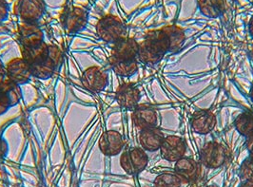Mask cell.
Instances as JSON below:
<instances>
[{
	"mask_svg": "<svg viewBox=\"0 0 253 187\" xmlns=\"http://www.w3.org/2000/svg\"><path fill=\"white\" fill-rule=\"evenodd\" d=\"M167 51H169V43L164 29H161L147 34L139 45L137 56L141 62L155 64L163 58Z\"/></svg>",
	"mask_w": 253,
	"mask_h": 187,
	"instance_id": "cell-1",
	"label": "cell"
},
{
	"mask_svg": "<svg viewBox=\"0 0 253 187\" xmlns=\"http://www.w3.org/2000/svg\"><path fill=\"white\" fill-rule=\"evenodd\" d=\"M97 36L103 41L108 43H115L124 38L126 29L120 19L114 15H107L100 19L96 27Z\"/></svg>",
	"mask_w": 253,
	"mask_h": 187,
	"instance_id": "cell-2",
	"label": "cell"
},
{
	"mask_svg": "<svg viewBox=\"0 0 253 187\" xmlns=\"http://www.w3.org/2000/svg\"><path fill=\"white\" fill-rule=\"evenodd\" d=\"M60 60V51L51 46V50L49 53L44 56L42 59L38 60V62L30 65L31 73L35 77L38 79H48L53 75L58 62Z\"/></svg>",
	"mask_w": 253,
	"mask_h": 187,
	"instance_id": "cell-3",
	"label": "cell"
},
{
	"mask_svg": "<svg viewBox=\"0 0 253 187\" xmlns=\"http://www.w3.org/2000/svg\"><path fill=\"white\" fill-rule=\"evenodd\" d=\"M148 156L145 151L138 148L125 151L121 158L120 164L127 174L137 175L142 172L148 164Z\"/></svg>",
	"mask_w": 253,
	"mask_h": 187,
	"instance_id": "cell-4",
	"label": "cell"
},
{
	"mask_svg": "<svg viewBox=\"0 0 253 187\" xmlns=\"http://www.w3.org/2000/svg\"><path fill=\"white\" fill-rule=\"evenodd\" d=\"M228 152L223 145L211 142L204 146L201 150V162L207 167L210 168H217L224 164V162L228 159Z\"/></svg>",
	"mask_w": 253,
	"mask_h": 187,
	"instance_id": "cell-5",
	"label": "cell"
},
{
	"mask_svg": "<svg viewBox=\"0 0 253 187\" xmlns=\"http://www.w3.org/2000/svg\"><path fill=\"white\" fill-rule=\"evenodd\" d=\"M82 85L91 92H100L108 85V75L98 67L87 69L81 78Z\"/></svg>",
	"mask_w": 253,
	"mask_h": 187,
	"instance_id": "cell-6",
	"label": "cell"
},
{
	"mask_svg": "<svg viewBox=\"0 0 253 187\" xmlns=\"http://www.w3.org/2000/svg\"><path fill=\"white\" fill-rule=\"evenodd\" d=\"M139 44L132 38H122L115 42L113 48V60H133L138 55Z\"/></svg>",
	"mask_w": 253,
	"mask_h": 187,
	"instance_id": "cell-7",
	"label": "cell"
},
{
	"mask_svg": "<svg viewBox=\"0 0 253 187\" xmlns=\"http://www.w3.org/2000/svg\"><path fill=\"white\" fill-rule=\"evenodd\" d=\"M21 99V90L17 84L5 81L0 85V115L15 106Z\"/></svg>",
	"mask_w": 253,
	"mask_h": 187,
	"instance_id": "cell-8",
	"label": "cell"
},
{
	"mask_svg": "<svg viewBox=\"0 0 253 187\" xmlns=\"http://www.w3.org/2000/svg\"><path fill=\"white\" fill-rule=\"evenodd\" d=\"M6 74L9 80L17 85L25 84L32 76L30 64L24 58H14L8 63Z\"/></svg>",
	"mask_w": 253,
	"mask_h": 187,
	"instance_id": "cell-9",
	"label": "cell"
},
{
	"mask_svg": "<svg viewBox=\"0 0 253 187\" xmlns=\"http://www.w3.org/2000/svg\"><path fill=\"white\" fill-rule=\"evenodd\" d=\"M115 98L121 108L134 110L140 100L139 89L131 83H124L117 88Z\"/></svg>",
	"mask_w": 253,
	"mask_h": 187,
	"instance_id": "cell-10",
	"label": "cell"
},
{
	"mask_svg": "<svg viewBox=\"0 0 253 187\" xmlns=\"http://www.w3.org/2000/svg\"><path fill=\"white\" fill-rule=\"evenodd\" d=\"M160 150L162 157L167 161L177 162L186 152V144L181 138L169 136L165 138Z\"/></svg>",
	"mask_w": 253,
	"mask_h": 187,
	"instance_id": "cell-11",
	"label": "cell"
},
{
	"mask_svg": "<svg viewBox=\"0 0 253 187\" xmlns=\"http://www.w3.org/2000/svg\"><path fill=\"white\" fill-rule=\"evenodd\" d=\"M124 148L122 135L114 130H109L102 134L99 140V149L106 156H115Z\"/></svg>",
	"mask_w": 253,
	"mask_h": 187,
	"instance_id": "cell-12",
	"label": "cell"
},
{
	"mask_svg": "<svg viewBox=\"0 0 253 187\" xmlns=\"http://www.w3.org/2000/svg\"><path fill=\"white\" fill-rule=\"evenodd\" d=\"M43 10L41 0H20L16 6V13L27 23H33L39 19Z\"/></svg>",
	"mask_w": 253,
	"mask_h": 187,
	"instance_id": "cell-13",
	"label": "cell"
},
{
	"mask_svg": "<svg viewBox=\"0 0 253 187\" xmlns=\"http://www.w3.org/2000/svg\"><path fill=\"white\" fill-rule=\"evenodd\" d=\"M62 23L66 31L74 35L80 32L87 23V14L80 8H74L68 10L62 15Z\"/></svg>",
	"mask_w": 253,
	"mask_h": 187,
	"instance_id": "cell-14",
	"label": "cell"
},
{
	"mask_svg": "<svg viewBox=\"0 0 253 187\" xmlns=\"http://www.w3.org/2000/svg\"><path fill=\"white\" fill-rule=\"evenodd\" d=\"M18 38L23 48L34 47L43 41V33L38 26L33 23H26L18 28Z\"/></svg>",
	"mask_w": 253,
	"mask_h": 187,
	"instance_id": "cell-15",
	"label": "cell"
},
{
	"mask_svg": "<svg viewBox=\"0 0 253 187\" xmlns=\"http://www.w3.org/2000/svg\"><path fill=\"white\" fill-rule=\"evenodd\" d=\"M191 125L196 133L207 134L211 132L215 126V115L211 112L205 110L196 112L192 116Z\"/></svg>",
	"mask_w": 253,
	"mask_h": 187,
	"instance_id": "cell-16",
	"label": "cell"
},
{
	"mask_svg": "<svg viewBox=\"0 0 253 187\" xmlns=\"http://www.w3.org/2000/svg\"><path fill=\"white\" fill-rule=\"evenodd\" d=\"M131 117L133 124L142 130L154 127V125L157 123V114L155 111L146 106L136 107Z\"/></svg>",
	"mask_w": 253,
	"mask_h": 187,
	"instance_id": "cell-17",
	"label": "cell"
},
{
	"mask_svg": "<svg viewBox=\"0 0 253 187\" xmlns=\"http://www.w3.org/2000/svg\"><path fill=\"white\" fill-rule=\"evenodd\" d=\"M164 139L163 132L156 127L143 129L140 133V144L144 150L149 151L159 150Z\"/></svg>",
	"mask_w": 253,
	"mask_h": 187,
	"instance_id": "cell-18",
	"label": "cell"
},
{
	"mask_svg": "<svg viewBox=\"0 0 253 187\" xmlns=\"http://www.w3.org/2000/svg\"><path fill=\"white\" fill-rule=\"evenodd\" d=\"M174 169L178 177L186 182L196 180L199 174L198 163L189 158H181L178 160Z\"/></svg>",
	"mask_w": 253,
	"mask_h": 187,
	"instance_id": "cell-19",
	"label": "cell"
},
{
	"mask_svg": "<svg viewBox=\"0 0 253 187\" xmlns=\"http://www.w3.org/2000/svg\"><path fill=\"white\" fill-rule=\"evenodd\" d=\"M169 43V51H177L185 41V34L177 26H167L163 28Z\"/></svg>",
	"mask_w": 253,
	"mask_h": 187,
	"instance_id": "cell-20",
	"label": "cell"
},
{
	"mask_svg": "<svg viewBox=\"0 0 253 187\" xmlns=\"http://www.w3.org/2000/svg\"><path fill=\"white\" fill-rule=\"evenodd\" d=\"M111 66L116 75L129 77L137 72L138 65L135 59L133 60H113L110 59Z\"/></svg>",
	"mask_w": 253,
	"mask_h": 187,
	"instance_id": "cell-21",
	"label": "cell"
},
{
	"mask_svg": "<svg viewBox=\"0 0 253 187\" xmlns=\"http://www.w3.org/2000/svg\"><path fill=\"white\" fill-rule=\"evenodd\" d=\"M200 10L209 17H217L225 10V0H199Z\"/></svg>",
	"mask_w": 253,
	"mask_h": 187,
	"instance_id": "cell-22",
	"label": "cell"
},
{
	"mask_svg": "<svg viewBox=\"0 0 253 187\" xmlns=\"http://www.w3.org/2000/svg\"><path fill=\"white\" fill-rule=\"evenodd\" d=\"M236 129L245 136L253 134V111H249L241 114L235 121Z\"/></svg>",
	"mask_w": 253,
	"mask_h": 187,
	"instance_id": "cell-23",
	"label": "cell"
},
{
	"mask_svg": "<svg viewBox=\"0 0 253 187\" xmlns=\"http://www.w3.org/2000/svg\"><path fill=\"white\" fill-rule=\"evenodd\" d=\"M181 179L177 175L164 173L159 175L154 181V187H180Z\"/></svg>",
	"mask_w": 253,
	"mask_h": 187,
	"instance_id": "cell-24",
	"label": "cell"
},
{
	"mask_svg": "<svg viewBox=\"0 0 253 187\" xmlns=\"http://www.w3.org/2000/svg\"><path fill=\"white\" fill-rule=\"evenodd\" d=\"M241 176L247 182L253 183V155H251V157L242 164Z\"/></svg>",
	"mask_w": 253,
	"mask_h": 187,
	"instance_id": "cell-25",
	"label": "cell"
},
{
	"mask_svg": "<svg viewBox=\"0 0 253 187\" xmlns=\"http://www.w3.org/2000/svg\"><path fill=\"white\" fill-rule=\"evenodd\" d=\"M8 16V5L6 1L0 0V22L6 19Z\"/></svg>",
	"mask_w": 253,
	"mask_h": 187,
	"instance_id": "cell-26",
	"label": "cell"
},
{
	"mask_svg": "<svg viewBox=\"0 0 253 187\" xmlns=\"http://www.w3.org/2000/svg\"><path fill=\"white\" fill-rule=\"evenodd\" d=\"M8 151V145L4 139L0 137V160L5 157Z\"/></svg>",
	"mask_w": 253,
	"mask_h": 187,
	"instance_id": "cell-27",
	"label": "cell"
},
{
	"mask_svg": "<svg viewBox=\"0 0 253 187\" xmlns=\"http://www.w3.org/2000/svg\"><path fill=\"white\" fill-rule=\"evenodd\" d=\"M6 71L4 70V68L0 65V85H2L5 82V77H6Z\"/></svg>",
	"mask_w": 253,
	"mask_h": 187,
	"instance_id": "cell-28",
	"label": "cell"
},
{
	"mask_svg": "<svg viewBox=\"0 0 253 187\" xmlns=\"http://www.w3.org/2000/svg\"><path fill=\"white\" fill-rule=\"evenodd\" d=\"M248 148H249V150H251V152H253V135H251V136H249V141H248Z\"/></svg>",
	"mask_w": 253,
	"mask_h": 187,
	"instance_id": "cell-29",
	"label": "cell"
},
{
	"mask_svg": "<svg viewBox=\"0 0 253 187\" xmlns=\"http://www.w3.org/2000/svg\"><path fill=\"white\" fill-rule=\"evenodd\" d=\"M250 32H251V34H252V36L253 37V18L251 20V22H250Z\"/></svg>",
	"mask_w": 253,
	"mask_h": 187,
	"instance_id": "cell-30",
	"label": "cell"
},
{
	"mask_svg": "<svg viewBox=\"0 0 253 187\" xmlns=\"http://www.w3.org/2000/svg\"><path fill=\"white\" fill-rule=\"evenodd\" d=\"M242 187H253V183H251V182H248L245 186H243Z\"/></svg>",
	"mask_w": 253,
	"mask_h": 187,
	"instance_id": "cell-31",
	"label": "cell"
},
{
	"mask_svg": "<svg viewBox=\"0 0 253 187\" xmlns=\"http://www.w3.org/2000/svg\"><path fill=\"white\" fill-rule=\"evenodd\" d=\"M251 94H252V99H253V90H252V93H251Z\"/></svg>",
	"mask_w": 253,
	"mask_h": 187,
	"instance_id": "cell-32",
	"label": "cell"
},
{
	"mask_svg": "<svg viewBox=\"0 0 253 187\" xmlns=\"http://www.w3.org/2000/svg\"></svg>",
	"mask_w": 253,
	"mask_h": 187,
	"instance_id": "cell-33",
	"label": "cell"
}]
</instances>
